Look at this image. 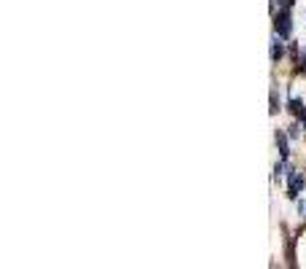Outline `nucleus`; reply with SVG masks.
<instances>
[{"label":"nucleus","mask_w":306,"mask_h":269,"mask_svg":"<svg viewBox=\"0 0 306 269\" xmlns=\"http://www.w3.org/2000/svg\"><path fill=\"white\" fill-rule=\"evenodd\" d=\"M274 30H277V35L279 38H288L290 35V30H293V22H290V14L288 8H282V11L274 17Z\"/></svg>","instance_id":"1"},{"label":"nucleus","mask_w":306,"mask_h":269,"mask_svg":"<svg viewBox=\"0 0 306 269\" xmlns=\"http://www.w3.org/2000/svg\"><path fill=\"white\" fill-rule=\"evenodd\" d=\"M304 188V178L298 172H290V188H288V197H298V191Z\"/></svg>","instance_id":"2"},{"label":"nucleus","mask_w":306,"mask_h":269,"mask_svg":"<svg viewBox=\"0 0 306 269\" xmlns=\"http://www.w3.org/2000/svg\"><path fill=\"white\" fill-rule=\"evenodd\" d=\"M290 113H293V116H301V118H304V113H306L304 102H301V100H290Z\"/></svg>","instance_id":"3"},{"label":"nucleus","mask_w":306,"mask_h":269,"mask_svg":"<svg viewBox=\"0 0 306 269\" xmlns=\"http://www.w3.org/2000/svg\"><path fill=\"white\" fill-rule=\"evenodd\" d=\"M277 146H279V153L288 156V140H285V134H279V132H277Z\"/></svg>","instance_id":"4"},{"label":"nucleus","mask_w":306,"mask_h":269,"mask_svg":"<svg viewBox=\"0 0 306 269\" xmlns=\"http://www.w3.org/2000/svg\"><path fill=\"white\" fill-rule=\"evenodd\" d=\"M279 57H282V43H279V41H274V43H272V59L277 62Z\"/></svg>","instance_id":"5"},{"label":"nucleus","mask_w":306,"mask_h":269,"mask_svg":"<svg viewBox=\"0 0 306 269\" xmlns=\"http://www.w3.org/2000/svg\"><path fill=\"white\" fill-rule=\"evenodd\" d=\"M293 6V0H279V8H290Z\"/></svg>","instance_id":"6"},{"label":"nucleus","mask_w":306,"mask_h":269,"mask_svg":"<svg viewBox=\"0 0 306 269\" xmlns=\"http://www.w3.org/2000/svg\"><path fill=\"white\" fill-rule=\"evenodd\" d=\"M298 213H304V218H306V202H298Z\"/></svg>","instance_id":"7"}]
</instances>
